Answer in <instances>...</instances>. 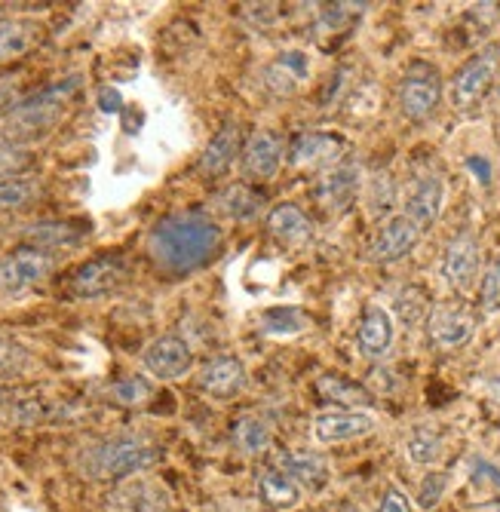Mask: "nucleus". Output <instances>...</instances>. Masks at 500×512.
I'll return each instance as SVG.
<instances>
[{"mask_svg": "<svg viewBox=\"0 0 500 512\" xmlns=\"http://www.w3.org/2000/svg\"><path fill=\"white\" fill-rule=\"evenodd\" d=\"M212 206L231 221H252L264 209V194L249 188V184H227L224 191L212 197Z\"/></svg>", "mask_w": 500, "mask_h": 512, "instance_id": "nucleus-24", "label": "nucleus"}, {"mask_svg": "<svg viewBox=\"0 0 500 512\" xmlns=\"http://www.w3.org/2000/svg\"><path fill=\"white\" fill-rule=\"evenodd\" d=\"M234 445L249 454V457H258L264 451H270V445H274V430H270V424L264 421L261 414H243L234 421Z\"/></svg>", "mask_w": 500, "mask_h": 512, "instance_id": "nucleus-27", "label": "nucleus"}, {"mask_svg": "<svg viewBox=\"0 0 500 512\" xmlns=\"http://www.w3.org/2000/svg\"><path fill=\"white\" fill-rule=\"evenodd\" d=\"M467 169H470V172H476L479 184H485V188H488L494 172H491V163H488L485 157H467Z\"/></svg>", "mask_w": 500, "mask_h": 512, "instance_id": "nucleus-43", "label": "nucleus"}, {"mask_svg": "<svg viewBox=\"0 0 500 512\" xmlns=\"http://www.w3.org/2000/svg\"><path fill=\"white\" fill-rule=\"evenodd\" d=\"M246 365L237 356H218L206 362L197 375V387L212 399H237L246 390Z\"/></svg>", "mask_w": 500, "mask_h": 512, "instance_id": "nucleus-18", "label": "nucleus"}, {"mask_svg": "<svg viewBox=\"0 0 500 512\" xmlns=\"http://www.w3.org/2000/svg\"><path fill=\"white\" fill-rule=\"evenodd\" d=\"M442 279L458 292H467L476 279H479V270H482V249H479V240L470 230H461V234H454L445 249H442Z\"/></svg>", "mask_w": 500, "mask_h": 512, "instance_id": "nucleus-8", "label": "nucleus"}, {"mask_svg": "<svg viewBox=\"0 0 500 512\" xmlns=\"http://www.w3.org/2000/svg\"><path fill=\"white\" fill-rule=\"evenodd\" d=\"M378 512H415V506H412V500H408L405 491H399V488L390 485L384 491L381 503H378Z\"/></svg>", "mask_w": 500, "mask_h": 512, "instance_id": "nucleus-40", "label": "nucleus"}, {"mask_svg": "<svg viewBox=\"0 0 500 512\" xmlns=\"http://www.w3.org/2000/svg\"><path fill=\"white\" fill-rule=\"evenodd\" d=\"M99 111H102V114H120V111H123V96H120V89H114V86H102V89H99Z\"/></svg>", "mask_w": 500, "mask_h": 512, "instance_id": "nucleus-41", "label": "nucleus"}, {"mask_svg": "<svg viewBox=\"0 0 500 512\" xmlns=\"http://www.w3.org/2000/svg\"><path fill=\"white\" fill-rule=\"evenodd\" d=\"M418 240H421V227L412 218H405L402 212L390 215L375 230L372 246H369V258L375 264H396L418 246Z\"/></svg>", "mask_w": 500, "mask_h": 512, "instance_id": "nucleus-12", "label": "nucleus"}, {"mask_svg": "<svg viewBox=\"0 0 500 512\" xmlns=\"http://www.w3.org/2000/svg\"><path fill=\"white\" fill-rule=\"evenodd\" d=\"M310 74H313L310 53L286 50V53H280L277 59H270L261 68V86L270 92V96L286 99V96H295V92L307 83Z\"/></svg>", "mask_w": 500, "mask_h": 512, "instance_id": "nucleus-15", "label": "nucleus"}, {"mask_svg": "<svg viewBox=\"0 0 500 512\" xmlns=\"http://www.w3.org/2000/svg\"><path fill=\"white\" fill-rule=\"evenodd\" d=\"M362 188H366V181H362L359 163L344 157L316 181V200H320V206L326 212H347L356 203V197L362 194Z\"/></svg>", "mask_w": 500, "mask_h": 512, "instance_id": "nucleus-9", "label": "nucleus"}, {"mask_svg": "<svg viewBox=\"0 0 500 512\" xmlns=\"http://www.w3.org/2000/svg\"><path fill=\"white\" fill-rule=\"evenodd\" d=\"M304 329H307V316L301 307H292V304L267 307L258 316V332L270 338H292V335H301Z\"/></svg>", "mask_w": 500, "mask_h": 512, "instance_id": "nucleus-28", "label": "nucleus"}, {"mask_svg": "<svg viewBox=\"0 0 500 512\" xmlns=\"http://www.w3.org/2000/svg\"><path fill=\"white\" fill-rule=\"evenodd\" d=\"M169 506V497L166 491L157 485V482H126L120 485L108 503H105V512H166Z\"/></svg>", "mask_w": 500, "mask_h": 512, "instance_id": "nucleus-21", "label": "nucleus"}, {"mask_svg": "<svg viewBox=\"0 0 500 512\" xmlns=\"http://www.w3.org/2000/svg\"><path fill=\"white\" fill-rule=\"evenodd\" d=\"M221 246V230L203 212H175L154 224L148 255L166 273H188L206 264Z\"/></svg>", "mask_w": 500, "mask_h": 512, "instance_id": "nucleus-1", "label": "nucleus"}, {"mask_svg": "<svg viewBox=\"0 0 500 512\" xmlns=\"http://www.w3.org/2000/svg\"><path fill=\"white\" fill-rule=\"evenodd\" d=\"M427 335L439 350H461L476 335V316L467 307H433L427 316Z\"/></svg>", "mask_w": 500, "mask_h": 512, "instance_id": "nucleus-14", "label": "nucleus"}, {"mask_svg": "<svg viewBox=\"0 0 500 512\" xmlns=\"http://www.w3.org/2000/svg\"><path fill=\"white\" fill-rule=\"evenodd\" d=\"M31 166H34V154L25 145H13L0 138V181L22 178Z\"/></svg>", "mask_w": 500, "mask_h": 512, "instance_id": "nucleus-34", "label": "nucleus"}, {"mask_svg": "<svg viewBox=\"0 0 500 512\" xmlns=\"http://www.w3.org/2000/svg\"><path fill=\"white\" fill-rule=\"evenodd\" d=\"M258 500L270 512H289L301 503V485L277 467H264L258 473Z\"/></svg>", "mask_w": 500, "mask_h": 512, "instance_id": "nucleus-23", "label": "nucleus"}, {"mask_svg": "<svg viewBox=\"0 0 500 512\" xmlns=\"http://www.w3.org/2000/svg\"><path fill=\"white\" fill-rule=\"evenodd\" d=\"M126 276V267L120 258L108 255V258H93L80 264L74 273H71V295L77 298H99V295H108L111 289H117Z\"/></svg>", "mask_w": 500, "mask_h": 512, "instance_id": "nucleus-17", "label": "nucleus"}, {"mask_svg": "<svg viewBox=\"0 0 500 512\" xmlns=\"http://www.w3.org/2000/svg\"><path fill=\"white\" fill-rule=\"evenodd\" d=\"M80 89V74H71L59 83H50L47 89L34 92V96L16 102L4 120V142L13 145H28L31 138L47 135L65 114V105L71 102V96Z\"/></svg>", "mask_w": 500, "mask_h": 512, "instance_id": "nucleus-3", "label": "nucleus"}, {"mask_svg": "<svg viewBox=\"0 0 500 512\" xmlns=\"http://www.w3.org/2000/svg\"><path fill=\"white\" fill-rule=\"evenodd\" d=\"M142 365L157 381H178V378H188V371L194 368V350L185 338L160 335L145 347Z\"/></svg>", "mask_w": 500, "mask_h": 512, "instance_id": "nucleus-10", "label": "nucleus"}, {"mask_svg": "<svg viewBox=\"0 0 500 512\" xmlns=\"http://www.w3.org/2000/svg\"><path fill=\"white\" fill-rule=\"evenodd\" d=\"M40 184L31 178H4L0 181V212L25 209L31 200H37Z\"/></svg>", "mask_w": 500, "mask_h": 512, "instance_id": "nucleus-33", "label": "nucleus"}, {"mask_svg": "<svg viewBox=\"0 0 500 512\" xmlns=\"http://www.w3.org/2000/svg\"><path fill=\"white\" fill-rule=\"evenodd\" d=\"M366 203H369V212L375 218H384V215L390 218L393 203H396V181H393L390 172H378V175L369 178V184H366Z\"/></svg>", "mask_w": 500, "mask_h": 512, "instance_id": "nucleus-32", "label": "nucleus"}, {"mask_svg": "<svg viewBox=\"0 0 500 512\" xmlns=\"http://www.w3.org/2000/svg\"><path fill=\"white\" fill-rule=\"evenodd\" d=\"M396 102L405 120L412 123H427L442 102V74L430 62H415L399 80Z\"/></svg>", "mask_w": 500, "mask_h": 512, "instance_id": "nucleus-5", "label": "nucleus"}, {"mask_svg": "<svg viewBox=\"0 0 500 512\" xmlns=\"http://www.w3.org/2000/svg\"><path fill=\"white\" fill-rule=\"evenodd\" d=\"M500 71V43H488L482 50L467 59L458 71H454L448 83V102L454 111H473L497 80Z\"/></svg>", "mask_w": 500, "mask_h": 512, "instance_id": "nucleus-4", "label": "nucleus"}, {"mask_svg": "<svg viewBox=\"0 0 500 512\" xmlns=\"http://www.w3.org/2000/svg\"><path fill=\"white\" fill-rule=\"evenodd\" d=\"M316 393H320L323 402H332V405H344V408H359V405H366L372 402L366 387H359L356 381L344 378V375H323V378H316Z\"/></svg>", "mask_w": 500, "mask_h": 512, "instance_id": "nucleus-30", "label": "nucleus"}, {"mask_svg": "<svg viewBox=\"0 0 500 512\" xmlns=\"http://www.w3.org/2000/svg\"><path fill=\"white\" fill-rule=\"evenodd\" d=\"M362 10H366V4H323L320 10H316V16H320V28L323 31L335 34Z\"/></svg>", "mask_w": 500, "mask_h": 512, "instance_id": "nucleus-37", "label": "nucleus"}, {"mask_svg": "<svg viewBox=\"0 0 500 512\" xmlns=\"http://www.w3.org/2000/svg\"><path fill=\"white\" fill-rule=\"evenodd\" d=\"M243 154V132H240V123L237 120H227L221 123V129L209 138V145L200 157V172L209 175V178H218L224 175L237 163V157Z\"/></svg>", "mask_w": 500, "mask_h": 512, "instance_id": "nucleus-20", "label": "nucleus"}, {"mask_svg": "<svg viewBox=\"0 0 500 512\" xmlns=\"http://www.w3.org/2000/svg\"><path fill=\"white\" fill-rule=\"evenodd\" d=\"M267 230L270 237L280 240L283 246H301L310 240V218L295 203H280L267 212Z\"/></svg>", "mask_w": 500, "mask_h": 512, "instance_id": "nucleus-25", "label": "nucleus"}, {"mask_svg": "<svg viewBox=\"0 0 500 512\" xmlns=\"http://www.w3.org/2000/svg\"><path fill=\"white\" fill-rule=\"evenodd\" d=\"M491 102H494V111L500 114V71H497V80L491 86Z\"/></svg>", "mask_w": 500, "mask_h": 512, "instance_id": "nucleus-44", "label": "nucleus"}, {"mask_svg": "<svg viewBox=\"0 0 500 512\" xmlns=\"http://www.w3.org/2000/svg\"><path fill=\"white\" fill-rule=\"evenodd\" d=\"M16 92H19V80L16 77H0V111L16 105Z\"/></svg>", "mask_w": 500, "mask_h": 512, "instance_id": "nucleus-42", "label": "nucleus"}, {"mask_svg": "<svg viewBox=\"0 0 500 512\" xmlns=\"http://www.w3.org/2000/svg\"><path fill=\"white\" fill-rule=\"evenodd\" d=\"M347 142L332 132H298L286 151L289 163L298 169H332L344 160Z\"/></svg>", "mask_w": 500, "mask_h": 512, "instance_id": "nucleus-13", "label": "nucleus"}, {"mask_svg": "<svg viewBox=\"0 0 500 512\" xmlns=\"http://www.w3.org/2000/svg\"><path fill=\"white\" fill-rule=\"evenodd\" d=\"M28 362V353L10 341H0V375H16Z\"/></svg>", "mask_w": 500, "mask_h": 512, "instance_id": "nucleus-39", "label": "nucleus"}, {"mask_svg": "<svg viewBox=\"0 0 500 512\" xmlns=\"http://www.w3.org/2000/svg\"><path fill=\"white\" fill-rule=\"evenodd\" d=\"M396 341V322L393 313L381 304H369L356 325V350L362 359H384Z\"/></svg>", "mask_w": 500, "mask_h": 512, "instance_id": "nucleus-16", "label": "nucleus"}, {"mask_svg": "<svg viewBox=\"0 0 500 512\" xmlns=\"http://www.w3.org/2000/svg\"><path fill=\"white\" fill-rule=\"evenodd\" d=\"M283 160H286L283 138L270 129H255L243 142L240 169L252 181H270V178H277V172L283 169Z\"/></svg>", "mask_w": 500, "mask_h": 512, "instance_id": "nucleus-11", "label": "nucleus"}, {"mask_svg": "<svg viewBox=\"0 0 500 512\" xmlns=\"http://www.w3.org/2000/svg\"><path fill=\"white\" fill-rule=\"evenodd\" d=\"M111 396L126 405V408H135V405H145L151 396H154V387L145 381V378H123L111 387Z\"/></svg>", "mask_w": 500, "mask_h": 512, "instance_id": "nucleus-36", "label": "nucleus"}, {"mask_svg": "<svg viewBox=\"0 0 500 512\" xmlns=\"http://www.w3.org/2000/svg\"><path fill=\"white\" fill-rule=\"evenodd\" d=\"M37 31L25 22H7L0 25V62H10L25 56L31 46H34Z\"/></svg>", "mask_w": 500, "mask_h": 512, "instance_id": "nucleus-31", "label": "nucleus"}, {"mask_svg": "<svg viewBox=\"0 0 500 512\" xmlns=\"http://www.w3.org/2000/svg\"><path fill=\"white\" fill-rule=\"evenodd\" d=\"M160 460V448L145 436H108L80 448L77 470L93 482H123L151 470Z\"/></svg>", "mask_w": 500, "mask_h": 512, "instance_id": "nucleus-2", "label": "nucleus"}, {"mask_svg": "<svg viewBox=\"0 0 500 512\" xmlns=\"http://www.w3.org/2000/svg\"><path fill=\"white\" fill-rule=\"evenodd\" d=\"M25 240L31 249L59 252V249L77 246L83 240V230L77 224H68V221H37L25 230Z\"/></svg>", "mask_w": 500, "mask_h": 512, "instance_id": "nucleus-26", "label": "nucleus"}, {"mask_svg": "<svg viewBox=\"0 0 500 512\" xmlns=\"http://www.w3.org/2000/svg\"><path fill=\"white\" fill-rule=\"evenodd\" d=\"M479 304L488 313L500 310V252L491 255V261L479 273Z\"/></svg>", "mask_w": 500, "mask_h": 512, "instance_id": "nucleus-35", "label": "nucleus"}, {"mask_svg": "<svg viewBox=\"0 0 500 512\" xmlns=\"http://www.w3.org/2000/svg\"><path fill=\"white\" fill-rule=\"evenodd\" d=\"M274 467L283 470L286 476H292L298 485H307L313 491L329 482V460L316 451H295V448L277 451Z\"/></svg>", "mask_w": 500, "mask_h": 512, "instance_id": "nucleus-22", "label": "nucleus"}, {"mask_svg": "<svg viewBox=\"0 0 500 512\" xmlns=\"http://www.w3.org/2000/svg\"><path fill=\"white\" fill-rule=\"evenodd\" d=\"M405 454L412 463H418V467H433V463L445 454V436L436 427L421 424L405 436Z\"/></svg>", "mask_w": 500, "mask_h": 512, "instance_id": "nucleus-29", "label": "nucleus"}, {"mask_svg": "<svg viewBox=\"0 0 500 512\" xmlns=\"http://www.w3.org/2000/svg\"><path fill=\"white\" fill-rule=\"evenodd\" d=\"M378 417L366 408H332L313 417V439L320 445H344L375 433Z\"/></svg>", "mask_w": 500, "mask_h": 512, "instance_id": "nucleus-7", "label": "nucleus"}, {"mask_svg": "<svg viewBox=\"0 0 500 512\" xmlns=\"http://www.w3.org/2000/svg\"><path fill=\"white\" fill-rule=\"evenodd\" d=\"M442 206H445V178L436 172H427L412 184V191H408V197H405L402 215L412 218L424 234L427 227H433L439 221Z\"/></svg>", "mask_w": 500, "mask_h": 512, "instance_id": "nucleus-19", "label": "nucleus"}, {"mask_svg": "<svg viewBox=\"0 0 500 512\" xmlns=\"http://www.w3.org/2000/svg\"><path fill=\"white\" fill-rule=\"evenodd\" d=\"M56 270V258L40 249H19L0 258V295H22Z\"/></svg>", "mask_w": 500, "mask_h": 512, "instance_id": "nucleus-6", "label": "nucleus"}, {"mask_svg": "<svg viewBox=\"0 0 500 512\" xmlns=\"http://www.w3.org/2000/svg\"><path fill=\"white\" fill-rule=\"evenodd\" d=\"M445 488H448V476H445V473H430V476H424V482H421V488H418V503H421V509H433V506L442 500Z\"/></svg>", "mask_w": 500, "mask_h": 512, "instance_id": "nucleus-38", "label": "nucleus"}]
</instances>
